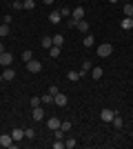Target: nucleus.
I'll use <instances>...</instances> for the list:
<instances>
[{"label": "nucleus", "instance_id": "obj_1", "mask_svg": "<svg viewBox=\"0 0 133 149\" xmlns=\"http://www.w3.org/2000/svg\"><path fill=\"white\" fill-rule=\"evenodd\" d=\"M113 54V45L111 42H102L98 45V49H95V56H100V58H109Z\"/></svg>", "mask_w": 133, "mask_h": 149}, {"label": "nucleus", "instance_id": "obj_2", "mask_svg": "<svg viewBox=\"0 0 133 149\" xmlns=\"http://www.w3.org/2000/svg\"><path fill=\"white\" fill-rule=\"evenodd\" d=\"M27 65V71H31V74H40V71H42V62L40 60H29V62H25Z\"/></svg>", "mask_w": 133, "mask_h": 149}, {"label": "nucleus", "instance_id": "obj_3", "mask_svg": "<svg viewBox=\"0 0 133 149\" xmlns=\"http://www.w3.org/2000/svg\"><path fill=\"white\" fill-rule=\"evenodd\" d=\"M13 145H16V140L11 138V134H2V136H0V147H7V149H11Z\"/></svg>", "mask_w": 133, "mask_h": 149}, {"label": "nucleus", "instance_id": "obj_4", "mask_svg": "<svg viewBox=\"0 0 133 149\" xmlns=\"http://www.w3.org/2000/svg\"><path fill=\"white\" fill-rule=\"evenodd\" d=\"M113 116H115V111H113V109H102V111H100V118H102V123H109V125H111Z\"/></svg>", "mask_w": 133, "mask_h": 149}, {"label": "nucleus", "instance_id": "obj_5", "mask_svg": "<svg viewBox=\"0 0 133 149\" xmlns=\"http://www.w3.org/2000/svg\"><path fill=\"white\" fill-rule=\"evenodd\" d=\"M31 118L36 120V123H40V120L44 118V109H42V107H33V109H31Z\"/></svg>", "mask_w": 133, "mask_h": 149}, {"label": "nucleus", "instance_id": "obj_6", "mask_svg": "<svg viewBox=\"0 0 133 149\" xmlns=\"http://www.w3.org/2000/svg\"><path fill=\"white\" fill-rule=\"evenodd\" d=\"M11 62H13V56L11 54H0V65H2V67H11Z\"/></svg>", "mask_w": 133, "mask_h": 149}, {"label": "nucleus", "instance_id": "obj_7", "mask_svg": "<svg viewBox=\"0 0 133 149\" xmlns=\"http://www.w3.org/2000/svg\"><path fill=\"white\" fill-rule=\"evenodd\" d=\"M53 105H58V107H64V105H67V96L58 91L56 96H53Z\"/></svg>", "mask_w": 133, "mask_h": 149}, {"label": "nucleus", "instance_id": "obj_8", "mask_svg": "<svg viewBox=\"0 0 133 149\" xmlns=\"http://www.w3.org/2000/svg\"><path fill=\"white\" fill-rule=\"evenodd\" d=\"M71 18L84 20V7H76V9H71Z\"/></svg>", "mask_w": 133, "mask_h": 149}, {"label": "nucleus", "instance_id": "obj_9", "mask_svg": "<svg viewBox=\"0 0 133 149\" xmlns=\"http://www.w3.org/2000/svg\"><path fill=\"white\" fill-rule=\"evenodd\" d=\"M60 20H62V16H60V9H58V11H51V13H49V22H51V25H58Z\"/></svg>", "mask_w": 133, "mask_h": 149}, {"label": "nucleus", "instance_id": "obj_10", "mask_svg": "<svg viewBox=\"0 0 133 149\" xmlns=\"http://www.w3.org/2000/svg\"><path fill=\"white\" fill-rule=\"evenodd\" d=\"M40 45H42L44 49H51V47H53V36H42Z\"/></svg>", "mask_w": 133, "mask_h": 149}, {"label": "nucleus", "instance_id": "obj_11", "mask_svg": "<svg viewBox=\"0 0 133 149\" xmlns=\"http://www.w3.org/2000/svg\"><path fill=\"white\" fill-rule=\"evenodd\" d=\"M11 138L16 140V143H18V140H22V138H25V129H18V127H16V129L11 131Z\"/></svg>", "mask_w": 133, "mask_h": 149}, {"label": "nucleus", "instance_id": "obj_12", "mask_svg": "<svg viewBox=\"0 0 133 149\" xmlns=\"http://www.w3.org/2000/svg\"><path fill=\"white\" fill-rule=\"evenodd\" d=\"M2 78H5V80H13V78H16V71H13L11 67H5V71H2Z\"/></svg>", "mask_w": 133, "mask_h": 149}, {"label": "nucleus", "instance_id": "obj_13", "mask_svg": "<svg viewBox=\"0 0 133 149\" xmlns=\"http://www.w3.org/2000/svg\"><path fill=\"white\" fill-rule=\"evenodd\" d=\"M120 27L124 31H129V29H133V18H122V22H120Z\"/></svg>", "mask_w": 133, "mask_h": 149}, {"label": "nucleus", "instance_id": "obj_14", "mask_svg": "<svg viewBox=\"0 0 133 149\" xmlns=\"http://www.w3.org/2000/svg\"><path fill=\"white\" fill-rule=\"evenodd\" d=\"M9 33H11V25H5V22H2V25H0V38H7Z\"/></svg>", "mask_w": 133, "mask_h": 149}, {"label": "nucleus", "instance_id": "obj_15", "mask_svg": "<svg viewBox=\"0 0 133 149\" xmlns=\"http://www.w3.org/2000/svg\"><path fill=\"white\" fill-rule=\"evenodd\" d=\"M82 42H84V47H93V45H95V38L91 36V33H84Z\"/></svg>", "mask_w": 133, "mask_h": 149}, {"label": "nucleus", "instance_id": "obj_16", "mask_svg": "<svg viewBox=\"0 0 133 149\" xmlns=\"http://www.w3.org/2000/svg\"><path fill=\"white\" fill-rule=\"evenodd\" d=\"M76 29H80L82 33H89V22H87V20H78Z\"/></svg>", "mask_w": 133, "mask_h": 149}, {"label": "nucleus", "instance_id": "obj_17", "mask_svg": "<svg viewBox=\"0 0 133 149\" xmlns=\"http://www.w3.org/2000/svg\"><path fill=\"white\" fill-rule=\"evenodd\" d=\"M60 54H62V47H58V45H53V47L49 49V56H51V58H58Z\"/></svg>", "mask_w": 133, "mask_h": 149}, {"label": "nucleus", "instance_id": "obj_18", "mask_svg": "<svg viewBox=\"0 0 133 149\" xmlns=\"http://www.w3.org/2000/svg\"><path fill=\"white\" fill-rule=\"evenodd\" d=\"M91 78H93V80H100L102 78V67H93L91 69Z\"/></svg>", "mask_w": 133, "mask_h": 149}, {"label": "nucleus", "instance_id": "obj_19", "mask_svg": "<svg viewBox=\"0 0 133 149\" xmlns=\"http://www.w3.org/2000/svg\"><path fill=\"white\" fill-rule=\"evenodd\" d=\"M111 125H113L115 129H122V116H120V113H115V116H113V120H111Z\"/></svg>", "mask_w": 133, "mask_h": 149}, {"label": "nucleus", "instance_id": "obj_20", "mask_svg": "<svg viewBox=\"0 0 133 149\" xmlns=\"http://www.w3.org/2000/svg\"><path fill=\"white\" fill-rule=\"evenodd\" d=\"M47 127H49L51 131H56L58 127H60V120H58V118H49V123H47Z\"/></svg>", "mask_w": 133, "mask_h": 149}, {"label": "nucleus", "instance_id": "obj_21", "mask_svg": "<svg viewBox=\"0 0 133 149\" xmlns=\"http://www.w3.org/2000/svg\"><path fill=\"white\" fill-rule=\"evenodd\" d=\"M33 7H36V0H22V9H27V11H33Z\"/></svg>", "mask_w": 133, "mask_h": 149}, {"label": "nucleus", "instance_id": "obj_22", "mask_svg": "<svg viewBox=\"0 0 133 149\" xmlns=\"http://www.w3.org/2000/svg\"><path fill=\"white\" fill-rule=\"evenodd\" d=\"M53 45H58V47H62V45H64V36H62V33H53Z\"/></svg>", "mask_w": 133, "mask_h": 149}, {"label": "nucleus", "instance_id": "obj_23", "mask_svg": "<svg viewBox=\"0 0 133 149\" xmlns=\"http://www.w3.org/2000/svg\"><path fill=\"white\" fill-rule=\"evenodd\" d=\"M124 16H127V18H133V2H127V5H124Z\"/></svg>", "mask_w": 133, "mask_h": 149}, {"label": "nucleus", "instance_id": "obj_24", "mask_svg": "<svg viewBox=\"0 0 133 149\" xmlns=\"http://www.w3.org/2000/svg\"><path fill=\"white\" fill-rule=\"evenodd\" d=\"M40 100H42L44 105H53V96H51V93H44V96H40Z\"/></svg>", "mask_w": 133, "mask_h": 149}, {"label": "nucleus", "instance_id": "obj_25", "mask_svg": "<svg viewBox=\"0 0 133 149\" xmlns=\"http://www.w3.org/2000/svg\"><path fill=\"white\" fill-rule=\"evenodd\" d=\"M67 78H69L71 82H76L78 78H80V71H67Z\"/></svg>", "mask_w": 133, "mask_h": 149}, {"label": "nucleus", "instance_id": "obj_26", "mask_svg": "<svg viewBox=\"0 0 133 149\" xmlns=\"http://www.w3.org/2000/svg\"><path fill=\"white\" fill-rule=\"evenodd\" d=\"M91 69H93V62H91V60H84V65H82V71H80V76H82L84 71H91Z\"/></svg>", "mask_w": 133, "mask_h": 149}, {"label": "nucleus", "instance_id": "obj_27", "mask_svg": "<svg viewBox=\"0 0 133 149\" xmlns=\"http://www.w3.org/2000/svg\"><path fill=\"white\" fill-rule=\"evenodd\" d=\"M53 136H56V140H64V136H67V134H64V131L60 129V127H58V129L53 131Z\"/></svg>", "mask_w": 133, "mask_h": 149}, {"label": "nucleus", "instance_id": "obj_28", "mask_svg": "<svg viewBox=\"0 0 133 149\" xmlns=\"http://www.w3.org/2000/svg\"><path fill=\"white\" fill-rule=\"evenodd\" d=\"M76 145H78V140H76V138H67V143H64V147H67V149H73Z\"/></svg>", "mask_w": 133, "mask_h": 149}, {"label": "nucleus", "instance_id": "obj_29", "mask_svg": "<svg viewBox=\"0 0 133 149\" xmlns=\"http://www.w3.org/2000/svg\"><path fill=\"white\" fill-rule=\"evenodd\" d=\"M71 127H73V125H71L69 120H64V123H60V129H62L64 134H67V131H71Z\"/></svg>", "mask_w": 133, "mask_h": 149}, {"label": "nucleus", "instance_id": "obj_30", "mask_svg": "<svg viewBox=\"0 0 133 149\" xmlns=\"http://www.w3.org/2000/svg\"><path fill=\"white\" fill-rule=\"evenodd\" d=\"M60 16H62V18H71V9L69 7H62V9H60Z\"/></svg>", "mask_w": 133, "mask_h": 149}, {"label": "nucleus", "instance_id": "obj_31", "mask_svg": "<svg viewBox=\"0 0 133 149\" xmlns=\"http://www.w3.org/2000/svg\"><path fill=\"white\" fill-rule=\"evenodd\" d=\"M40 102H42V100H40L38 96H33V98H31V109H33V107H40Z\"/></svg>", "mask_w": 133, "mask_h": 149}, {"label": "nucleus", "instance_id": "obj_32", "mask_svg": "<svg viewBox=\"0 0 133 149\" xmlns=\"http://www.w3.org/2000/svg\"><path fill=\"white\" fill-rule=\"evenodd\" d=\"M36 136V131H33V127H29V129H25V138H33Z\"/></svg>", "mask_w": 133, "mask_h": 149}, {"label": "nucleus", "instance_id": "obj_33", "mask_svg": "<svg viewBox=\"0 0 133 149\" xmlns=\"http://www.w3.org/2000/svg\"><path fill=\"white\" fill-rule=\"evenodd\" d=\"M22 60H25V62L31 60V51H22Z\"/></svg>", "mask_w": 133, "mask_h": 149}, {"label": "nucleus", "instance_id": "obj_34", "mask_svg": "<svg viewBox=\"0 0 133 149\" xmlns=\"http://www.w3.org/2000/svg\"><path fill=\"white\" fill-rule=\"evenodd\" d=\"M13 9H16V11L22 9V0H13Z\"/></svg>", "mask_w": 133, "mask_h": 149}, {"label": "nucleus", "instance_id": "obj_35", "mask_svg": "<svg viewBox=\"0 0 133 149\" xmlns=\"http://www.w3.org/2000/svg\"><path fill=\"white\" fill-rule=\"evenodd\" d=\"M53 149H64V143L62 140H56V143H53Z\"/></svg>", "mask_w": 133, "mask_h": 149}, {"label": "nucleus", "instance_id": "obj_36", "mask_svg": "<svg viewBox=\"0 0 133 149\" xmlns=\"http://www.w3.org/2000/svg\"><path fill=\"white\" fill-rule=\"evenodd\" d=\"M67 25H69V27H73V29H76V25H78V20H76V18H69V20H67Z\"/></svg>", "mask_w": 133, "mask_h": 149}, {"label": "nucleus", "instance_id": "obj_37", "mask_svg": "<svg viewBox=\"0 0 133 149\" xmlns=\"http://www.w3.org/2000/svg\"><path fill=\"white\" fill-rule=\"evenodd\" d=\"M2 22H5V25H11L13 18H11V16H5V18H2Z\"/></svg>", "mask_w": 133, "mask_h": 149}, {"label": "nucleus", "instance_id": "obj_38", "mask_svg": "<svg viewBox=\"0 0 133 149\" xmlns=\"http://www.w3.org/2000/svg\"><path fill=\"white\" fill-rule=\"evenodd\" d=\"M58 91H60V89H58V87H49V93H51V96H56Z\"/></svg>", "mask_w": 133, "mask_h": 149}, {"label": "nucleus", "instance_id": "obj_39", "mask_svg": "<svg viewBox=\"0 0 133 149\" xmlns=\"http://www.w3.org/2000/svg\"><path fill=\"white\" fill-rule=\"evenodd\" d=\"M44 5H53V2H56V0H42Z\"/></svg>", "mask_w": 133, "mask_h": 149}, {"label": "nucleus", "instance_id": "obj_40", "mask_svg": "<svg viewBox=\"0 0 133 149\" xmlns=\"http://www.w3.org/2000/svg\"><path fill=\"white\" fill-rule=\"evenodd\" d=\"M5 51H7V49H5V45L0 42V54H5Z\"/></svg>", "mask_w": 133, "mask_h": 149}, {"label": "nucleus", "instance_id": "obj_41", "mask_svg": "<svg viewBox=\"0 0 133 149\" xmlns=\"http://www.w3.org/2000/svg\"><path fill=\"white\" fill-rule=\"evenodd\" d=\"M2 80H5V78H2V74H0V82H2Z\"/></svg>", "mask_w": 133, "mask_h": 149}, {"label": "nucleus", "instance_id": "obj_42", "mask_svg": "<svg viewBox=\"0 0 133 149\" xmlns=\"http://www.w3.org/2000/svg\"><path fill=\"white\" fill-rule=\"evenodd\" d=\"M109 2H118V0H109Z\"/></svg>", "mask_w": 133, "mask_h": 149}, {"label": "nucleus", "instance_id": "obj_43", "mask_svg": "<svg viewBox=\"0 0 133 149\" xmlns=\"http://www.w3.org/2000/svg\"><path fill=\"white\" fill-rule=\"evenodd\" d=\"M78 2H84V0H78Z\"/></svg>", "mask_w": 133, "mask_h": 149}]
</instances>
